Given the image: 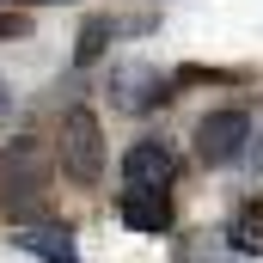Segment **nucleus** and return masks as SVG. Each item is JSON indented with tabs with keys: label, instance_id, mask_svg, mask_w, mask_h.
I'll return each mask as SVG.
<instances>
[{
	"label": "nucleus",
	"instance_id": "f257e3e1",
	"mask_svg": "<svg viewBox=\"0 0 263 263\" xmlns=\"http://www.w3.org/2000/svg\"><path fill=\"white\" fill-rule=\"evenodd\" d=\"M43 196H49V153L31 135L6 141L0 147V214L6 220H25V214L43 208Z\"/></svg>",
	"mask_w": 263,
	"mask_h": 263
},
{
	"label": "nucleus",
	"instance_id": "f03ea898",
	"mask_svg": "<svg viewBox=\"0 0 263 263\" xmlns=\"http://www.w3.org/2000/svg\"><path fill=\"white\" fill-rule=\"evenodd\" d=\"M55 153H62V172L73 184H98L104 178V129L92 110H67L62 129H55Z\"/></svg>",
	"mask_w": 263,
	"mask_h": 263
},
{
	"label": "nucleus",
	"instance_id": "7ed1b4c3",
	"mask_svg": "<svg viewBox=\"0 0 263 263\" xmlns=\"http://www.w3.org/2000/svg\"><path fill=\"white\" fill-rule=\"evenodd\" d=\"M245 141H251V117L245 110H214V117L196 123V159L202 165H227V159L245 153Z\"/></svg>",
	"mask_w": 263,
	"mask_h": 263
},
{
	"label": "nucleus",
	"instance_id": "20e7f679",
	"mask_svg": "<svg viewBox=\"0 0 263 263\" xmlns=\"http://www.w3.org/2000/svg\"><path fill=\"white\" fill-rule=\"evenodd\" d=\"M12 251H31L43 263H86L73 251V227L67 220H25V227H12Z\"/></svg>",
	"mask_w": 263,
	"mask_h": 263
},
{
	"label": "nucleus",
	"instance_id": "39448f33",
	"mask_svg": "<svg viewBox=\"0 0 263 263\" xmlns=\"http://www.w3.org/2000/svg\"><path fill=\"white\" fill-rule=\"evenodd\" d=\"M172 172H178V159H172L165 141H135L123 153V184L129 190H172Z\"/></svg>",
	"mask_w": 263,
	"mask_h": 263
},
{
	"label": "nucleus",
	"instance_id": "423d86ee",
	"mask_svg": "<svg viewBox=\"0 0 263 263\" xmlns=\"http://www.w3.org/2000/svg\"><path fill=\"white\" fill-rule=\"evenodd\" d=\"M123 220L135 233H165L172 227V196L165 190H129L123 184Z\"/></svg>",
	"mask_w": 263,
	"mask_h": 263
},
{
	"label": "nucleus",
	"instance_id": "0eeeda50",
	"mask_svg": "<svg viewBox=\"0 0 263 263\" xmlns=\"http://www.w3.org/2000/svg\"><path fill=\"white\" fill-rule=\"evenodd\" d=\"M165 92H172V86H165L153 67H123V73H117V86H110V98H117L123 110H153Z\"/></svg>",
	"mask_w": 263,
	"mask_h": 263
},
{
	"label": "nucleus",
	"instance_id": "6e6552de",
	"mask_svg": "<svg viewBox=\"0 0 263 263\" xmlns=\"http://www.w3.org/2000/svg\"><path fill=\"white\" fill-rule=\"evenodd\" d=\"M227 245H233L239 257H257V251H263V202H239V208H233Z\"/></svg>",
	"mask_w": 263,
	"mask_h": 263
},
{
	"label": "nucleus",
	"instance_id": "1a4fd4ad",
	"mask_svg": "<svg viewBox=\"0 0 263 263\" xmlns=\"http://www.w3.org/2000/svg\"><path fill=\"white\" fill-rule=\"evenodd\" d=\"M110 37H117V25H110V18H92V25L80 31V49H73V62H80V67H92L104 49H110Z\"/></svg>",
	"mask_w": 263,
	"mask_h": 263
},
{
	"label": "nucleus",
	"instance_id": "9d476101",
	"mask_svg": "<svg viewBox=\"0 0 263 263\" xmlns=\"http://www.w3.org/2000/svg\"><path fill=\"white\" fill-rule=\"evenodd\" d=\"M178 263H239V257H227V251L208 245V239H184V245H178Z\"/></svg>",
	"mask_w": 263,
	"mask_h": 263
},
{
	"label": "nucleus",
	"instance_id": "9b49d317",
	"mask_svg": "<svg viewBox=\"0 0 263 263\" xmlns=\"http://www.w3.org/2000/svg\"><path fill=\"white\" fill-rule=\"evenodd\" d=\"M245 159H251V172L263 178V123L251 117V141H245Z\"/></svg>",
	"mask_w": 263,
	"mask_h": 263
},
{
	"label": "nucleus",
	"instance_id": "f8f14e48",
	"mask_svg": "<svg viewBox=\"0 0 263 263\" xmlns=\"http://www.w3.org/2000/svg\"><path fill=\"white\" fill-rule=\"evenodd\" d=\"M25 31H31L25 18H6V12H0V37H25Z\"/></svg>",
	"mask_w": 263,
	"mask_h": 263
},
{
	"label": "nucleus",
	"instance_id": "ddd939ff",
	"mask_svg": "<svg viewBox=\"0 0 263 263\" xmlns=\"http://www.w3.org/2000/svg\"><path fill=\"white\" fill-rule=\"evenodd\" d=\"M6 117H12V98H6V86H0V123H6Z\"/></svg>",
	"mask_w": 263,
	"mask_h": 263
},
{
	"label": "nucleus",
	"instance_id": "4468645a",
	"mask_svg": "<svg viewBox=\"0 0 263 263\" xmlns=\"http://www.w3.org/2000/svg\"><path fill=\"white\" fill-rule=\"evenodd\" d=\"M18 6H62V0H18Z\"/></svg>",
	"mask_w": 263,
	"mask_h": 263
}]
</instances>
